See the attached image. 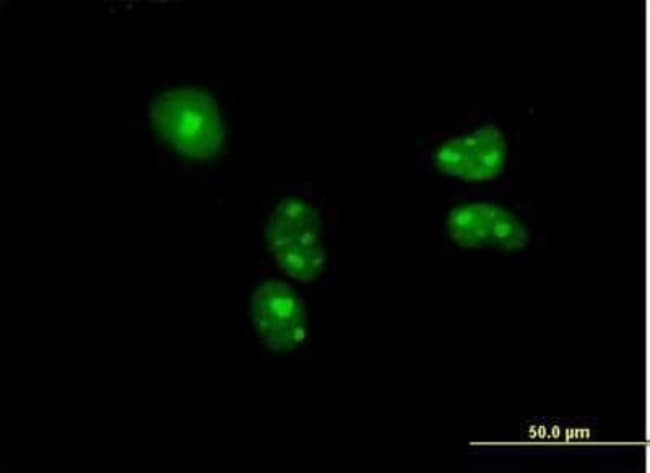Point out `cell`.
I'll return each instance as SVG.
<instances>
[{
	"mask_svg": "<svg viewBox=\"0 0 650 473\" xmlns=\"http://www.w3.org/2000/svg\"><path fill=\"white\" fill-rule=\"evenodd\" d=\"M445 229L457 246L503 253L519 252L531 240L527 223L512 209L491 201L459 203L447 213Z\"/></svg>",
	"mask_w": 650,
	"mask_h": 473,
	"instance_id": "3957f363",
	"label": "cell"
},
{
	"mask_svg": "<svg viewBox=\"0 0 650 473\" xmlns=\"http://www.w3.org/2000/svg\"><path fill=\"white\" fill-rule=\"evenodd\" d=\"M254 330L262 342L277 353H290L307 337V313L302 299L287 283L268 280L251 298Z\"/></svg>",
	"mask_w": 650,
	"mask_h": 473,
	"instance_id": "5b68a950",
	"label": "cell"
},
{
	"mask_svg": "<svg viewBox=\"0 0 650 473\" xmlns=\"http://www.w3.org/2000/svg\"><path fill=\"white\" fill-rule=\"evenodd\" d=\"M266 242L281 270L292 279L310 283L326 265L322 222L317 210L299 197L281 200L265 230Z\"/></svg>",
	"mask_w": 650,
	"mask_h": 473,
	"instance_id": "7a4b0ae2",
	"label": "cell"
},
{
	"mask_svg": "<svg viewBox=\"0 0 650 473\" xmlns=\"http://www.w3.org/2000/svg\"><path fill=\"white\" fill-rule=\"evenodd\" d=\"M151 120L163 139L187 157L207 160L223 145L217 105L199 90L178 88L160 94L152 102Z\"/></svg>",
	"mask_w": 650,
	"mask_h": 473,
	"instance_id": "6da1fadb",
	"label": "cell"
},
{
	"mask_svg": "<svg viewBox=\"0 0 650 473\" xmlns=\"http://www.w3.org/2000/svg\"><path fill=\"white\" fill-rule=\"evenodd\" d=\"M509 146L501 128L484 124L443 140L434 150L435 169L449 178L482 183L505 170Z\"/></svg>",
	"mask_w": 650,
	"mask_h": 473,
	"instance_id": "277c9868",
	"label": "cell"
}]
</instances>
